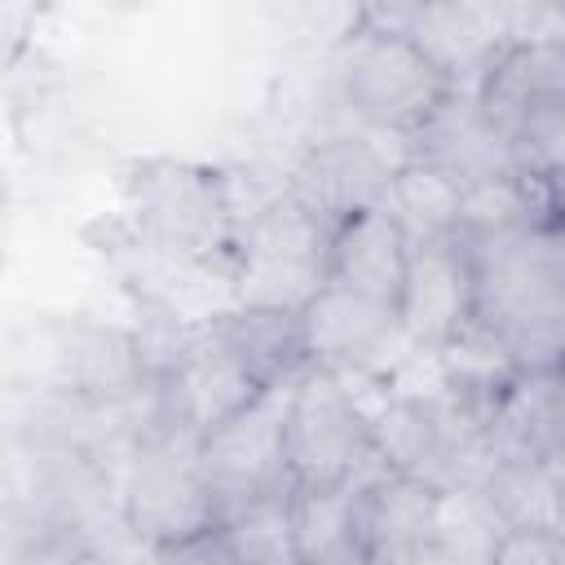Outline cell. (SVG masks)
I'll return each instance as SVG.
<instances>
[{"label":"cell","instance_id":"12","mask_svg":"<svg viewBox=\"0 0 565 565\" xmlns=\"http://www.w3.org/2000/svg\"><path fill=\"white\" fill-rule=\"evenodd\" d=\"M411 159H424L433 168H441L450 181L481 185V181H499L516 172L512 159V141L503 137V128L481 110V102L472 97V88H459L411 141H406Z\"/></svg>","mask_w":565,"mask_h":565},{"label":"cell","instance_id":"13","mask_svg":"<svg viewBox=\"0 0 565 565\" xmlns=\"http://www.w3.org/2000/svg\"><path fill=\"white\" fill-rule=\"evenodd\" d=\"M411 234L388 212V203L353 212L331 230V278L335 287L366 296L375 305L402 309L406 274H411Z\"/></svg>","mask_w":565,"mask_h":565},{"label":"cell","instance_id":"14","mask_svg":"<svg viewBox=\"0 0 565 565\" xmlns=\"http://www.w3.org/2000/svg\"><path fill=\"white\" fill-rule=\"evenodd\" d=\"M472 97L503 128V137L516 128L525 110L565 102V31L512 35L486 62L481 79L472 84Z\"/></svg>","mask_w":565,"mask_h":565},{"label":"cell","instance_id":"7","mask_svg":"<svg viewBox=\"0 0 565 565\" xmlns=\"http://www.w3.org/2000/svg\"><path fill=\"white\" fill-rule=\"evenodd\" d=\"M300 313L309 335V362L344 375L349 384L388 380L406 358H415L397 309L353 296L335 282H327Z\"/></svg>","mask_w":565,"mask_h":565},{"label":"cell","instance_id":"1","mask_svg":"<svg viewBox=\"0 0 565 565\" xmlns=\"http://www.w3.org/2000/svg\"><path fill=\"white\" fill-rule=\"evenodd\" d=\"M132 238L154 256L234 278L243 216L221 168L190 159H141L124 177Z\"/></svg>","mask_w":565,"mask_h":565},{"label":"cell","instance_id":"9","mask_svg":"<svg viewBox=\"0 0 565 565\" xmlns=\"http://www.w3.org/2000/svg\"><path fill=\"white\" fill-rule=\"evenodd\" d=\"M446 490L402 472L358 481V539L366 565H419L441 547Z\"/></svg>","mask_w":565,"mask_h":565},{"label":"cell","instance_id":"17","mask_svg":"<svg viewBox=\"0 0 565 565\" xmlns=\"http://www.w3.org/2000/svg\"><path fill=\"white\" fill-rule=\"evenodd\" d=\"M516 172L565 194V102L534 106L508 132Z\"/></svg>","mask_w":565,"mask_h":565},{"label":"cell","instance_id":"3","mask_svg":"<svg viewBox=\"0 0 565 565\" xmlns=\"http://www.w3.org/2000/svg\"><path fill=\"white\" fill-rule=\"evenodd\" d=\"M119 525L146 556L190 543L216 530L221 508L199 468V441L185 433L154 428L137 437L132 455L119 468Z\"/></svg>","mask_w":565,"mask_h":565},{"label":"cell","instance_id":"15","mask_svg":"<svg viewBox=\"0 0 565 565\" xmlns=\"http://www.w3.org/2000/svg\"><path fill=\"white\" fill-rule=\"evenodd\" d=\"M203 327L260 380V388H287L309 362V335L300 309H265V305H230Z\"/></svg>","mask_w":565,"mask_h":565},{"label":"cell","instance_id":"18","mask_svg":"<svg viewBox=\"0 0 565 565\" xmlns=\"http://www.w3.org/2000/svg\"><path fill=\"white\" fill-rule=\"evenodd\" d=\"M486 565H565V530L503 525L490 543Z\"/></svg>","mask_w":565,"mask_h":565},{"label":"cell","instance_id":"2","mask_svg":"<svg viewBox=\"0 0 565 565\" xmlns=\"http://www.w3.org/2000/svg\"><path fill=\"white\" fill-rule=\"evenodd\" d=\"M335 75L353 119L406 141L459 93V79L393 13H366V22L349 31Z\"/></svg>","mask_w":565,"mask_h":565},{"label":"cell","instance_id":"5","mask_svg":"<svg viewBox=\"0 0 565 565\" xmlns=\"http://www.w3.org/2000/svg\"><path fill=\"white\" fill-rule=\"evenodd\" d=\"M287 463L291 486H358L375 472L371 406L344 375L305 366L287 384Z\"/></svg>","mask_w":565,"mask_h":565},{"label":"cell","instance_id":"19","mask_svg":"<svg viewBox=\"0 0 565 565\" xmlns=\"http://www.w3.org/2000/svg\"><path fill=\"white\" fill-rule=\"evenodd\" d=\"M106 565H128V561H106ZM146 565H154V561H150V556H146Z\"/></svg>","mask_w":565,"mask_h":565},{"label":"cell","instance_id":"6","mask_svg":"<svg viewBox=\"0 0 565 565\" xmlns=\"http://www.w3.org/2000/svg\"><path fill=\"white\" fill-rule=\"evenodd\" d=\"M199 468L216 494V508H243L252 499L291 490L287 463V388L260 393L221 428L199 437Z\"/></svg>","mask_w":565,"mask_h":565},{"label":"cell","instance_id":"8","mask_svg":"<svg viewBox=\"0 0 565 565\" xmlns=\"http://www.w3.org/2000/svg\"><path fill=\"white\" fill-rule=\"evenodd\" d=\"M397 313L411 349L428 358L477 322V269L459 234L424 238L411 247V274Z\"/></svg>","mask_w":565,"mask_h":565},{"label":"cell","instance_id":"4","mask_svg":"<svg viewBox=\"0 0 565 565\" xmlns=\"http://www.w3.org/2000/svg\"><path fill=\"white\" fill-rule=\"evenodd\" d=\"M331 278V230L287 190L243 216L234 305L305 309Z\"/></svg>","mask_w":565,"mask_h":565},{"label":"cell","instance_id":"16","mask_svg":"<svg viewBox=\"0 0 565 565\" xmlns=\"http://www.w3.org/2000/svg\"><path fill=\"white\" fill-rule=\"evenodd\" d=\"M388 212L402 221L411 243L424 238H450L459 234V207H463V185L450 181L441 168L424 159H402L388 181Z\"/></svg>","mask_w":565,"mask_h":565},{"label":"cell","instance_id":"11","mask_svg":"<svg viewBox=\"0 0 565 565\" xmlns=\"http://www.w3.org/2000/svg\"><path fill=\"white\" fill-rule=\"evenodd\" d=\"M49 371H53V388L66 402H84V406H124L150 388L132 331L88 318L53 327Z\"/></svg>","mask_w":565,"mask_h":565},{"label":"cell","instance_id":"10","mask_svg":"<svg viewBox=\"0 0 565 565\" xmlns=\"http://www.w3.org/2000/svg\"><path fill=\"white\" fill-rule=\"evenodd\" d=\"M393 168L384 150L362 132H340L305 146V154L287 172V194L313 212L327 230L349 221L353 212L380 207L388 199Z\"/></svg>","mask_w":565,"mask_h":565}]
</instances>
